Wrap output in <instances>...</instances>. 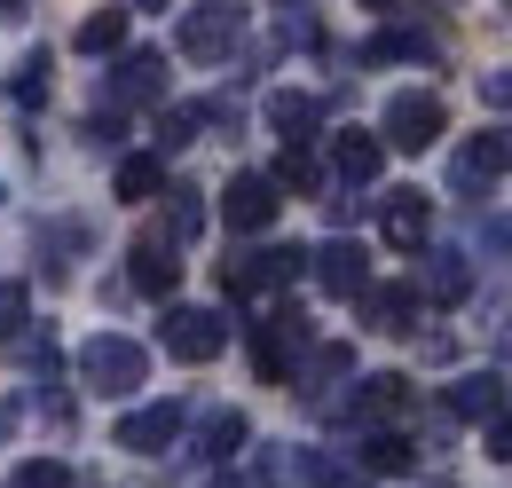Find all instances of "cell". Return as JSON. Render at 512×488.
Segmentation results:
<instances>
[{"mask_svg": "<svg viewBox=\"0 0 512 488\" xmlns=\"http://www.w3.org/2000/svg\"><path fill=\"white\" fill-rule=\"evenodd\" d=\"M142 378H150V355H142L134 339H111V331H103V339L79 347V386H87V394H134Z\"/></svg>", "mask_w": 512, "mask_h": 488, "instance_id": "cell-1", "label": "cell"}, {"mask_svg": "<svg viewBox=\"0 0 512 488\" xmlns=\"http://www.w3.org/2000/svg\"><path fill=\"white\" fill-rule=\"evenodd\" d=\"M158 339H166L174 363H213V355L229 347V315H221V307H174Z\"/></svg>", "mask_w": 512, "mask_h": 488, "instance_id": "cell-2", "label": "cell"}, {"mask_svg": "<svg viewBox=\"0 0 512 488\" xmlns=\"http://www.w3.org/2000/svg\"><path fill=\"white\" fill-rule=\"evenodd\" d=\"M237 32H245V8H237V0H197L190 16H182V56L213 63V56L237 48Z\"/></svg>", "mask_w": 512, "mask_h": 488, "instance_id": "cell-3", "label": "cell"}, {"mask_svg": "<svg viewBox=\"0 0 512 488\" xmlns=\"http://www.w3.org/2000/svg\"><path fill=\"white\" fill-rule=\"evenodd\" d=\"M442 126H449V111L434 103V95H418V87L386 103V142H394V150H434Z\"/></svg>", "mask_w": 512, "mask_h": 488, "instance_id": "cell-4", "label": "cell"}, {"mask_svg": "<svg viewBox=\"0 0 512 488\" xmlns=\"http://www.w3.org/2000/svg\"><path fill=\"white\" fill-rule=\"evenodd\" d=\"M308 268V252L300 244H268V252H237L229 260V292H284L292 276Z\"/></svg>", "mask_w": 512, "mask_h": 488, "instance_id": "cell-5", "label": "cell"}, {"mask_svg": "<svg viewBox=\"0 0 512 488\" xmlns=\"http://www.w3.org/2000/svg\"><path fill=\"white\" fill-rule=\"evenodd\" d=\"M292 347H308V315H300V307H276L268 323H253L260 378H292Z\"/></svg>", "mask_w": 512, "mask_h": 488, "instance_id": "cell-6", "label": "cell"}, {"mask_svg": "<svg viewBox=\"0 0 512 488\" xmlns=\"http://www.w3.org/2000/svg\"><path fill=\"white\" fill-rule=\"evenodd\" d=\"M276 205H284V197H276V182H268V174H237V182L221 189V221H229V229H245V237L276 221Z\"/></svg>", "mask_w": 512, "mask_h": 488, "instance_id": "cell-7", "label": "cell"}, {"mask_svg": "<svg viewBox=\"0 0 512 488\" xmlns=\"http://www.w3.org/2000/svg\"><path fill=\"white\" fill-rule=\"evenodd\" d=\"M127 276H134V292L166 300V292L182 284V260H174V244H166V237H134V252H127Z\"/></svg>", "mask_w": 512, "mask_h": 488, "instance_id": "cell-8", "label": "cell"}, {"mask_svg": "<svg viewBox=\"0 0 512 488\" xmlns=\"http://www.w3.org/2000/svg\"><path fill=\"white\" fill-rule=\"evenodd\" d=\"M316 284L331 292V300H355L363 284H371V268H363V244H347V237H331L316 252Z\"/></svg>", "mask_w": 512, "mask_h": 488, "instance_id": "cell-9", "label": "cell"}, {"mask_svg": "<svg viewBox=\"0 0 512 488\" xmlns=\"http://www.w3.org/2000/svg\"><path fill=\"white\" fill-rule=\"evenodd\" d=\"M166 95V56L158 48H134L119 63V79H111V103H158Z\"/></svg>", "mask_w": 512, "mask_h": 488, "instance_id": "cell-10", "label": "cell"}, {"mask_svg": "<svg viewBox=\"0 0 512 488\" xmlns=\"http://www.w3.org/2000/svg\"><path fill=\"white\" fill-rule=\"evenodd\" d=\"M182 433V410L174 402H150V410H134V418H119V449H134V457H150V449H166Z\"/></svg>", "mask_w": 512, "mask_h": 488, "instance_id": "cell-11", "label": "cell"}, {"mask_svg": "<svg viewBox=\"0 0 512 488\" xmlns=\"http://www.w3.org/2000/svg\"><path fill=\"white\" fill-rule=\"evenodd\" d=\"M355 300H363V323H371V331H410V315H418V292H410V284H363Z\"/></svg>", "mask_w": 512, "mask_h": 488, "instance_id": "cell-12", "label": "cell"}, {"mask_svg": "<svg viewBox=\"0 0 512 488\" xmlns=\"http://www.w3.org/2000/svg\"><path fill=\"white\" fill-rule=\"evenodd\" d=\"M449 410H457V418H497V410H505V378H497V370H473V378H457Z\"/></svg>", "mask_w": 512, "mask_h": 488, "instance_id": "cell-13", "label": "cell"}, {"mask_svg": "<svg viewBox=\"0 0 512 488\" xmlns=\"http://www.w3.org/2000/svg\"><path fill=\"white\" fill-rule=\"evenodd\" d=\"M331 158H339V174H347V182H371V174H379V158H386V142H379V134H363V126H347V134L331 142Z\"/></svg>", "mask_w": 512, "mask_h": 488, "instance_id": "cell-14", "label": "cell"}, {"mask_svg": "<svg viewBox=\"0 0 512 488\" xmlns=\"http://www.w3.org/2000/svg\"><path fill=\"white\" fill-rule=\"evenodd\" d=\"M426 221H434V213H426L418 189H402V197L386 205V237H394V244H426Z\"/></svg>", "mask_w": 512, "mask_h": 488, "instance_id": "cell-15", "label": "cell"}, {"mask_svg": "<svg viewBox=\"0 0 512 488\" xmlns=\"http://www.w3.org/2000/svg\"><path fill=\"white\" fill-rule=\"evenodd\" d=\"M237 449H245V418H237V410L205 418V433H197V457H205V465H221V457H237Z\"/></svg>", "mask_w": 512, "mask_h": 488, "instance_id": "cell-16", "label": "cell"}, {"mask_svg": "<svg viewBox=\"0 0 512 488\" xmlns=\"http://www.w3.org/2000/svg\"><path fill=\"white\" fill-rule=\"evenodd\" d=\"M268 126H276L284 142H308V134H316V103H308V95H268Z\"/></svg>", "mask_w": 512, "mask_h": 488, "instance_id": "cell-17", "label": "cell"}, {"mask_svg": "<svg viewBox=\"0 0 512 488\" xmlns=\"http://www.w3.org/2000/svg\"><path fill=\"white\" fill-rule=\"evenodd\" d=\"M127 40V8H95L87 24H79V56H111Z\"/></svg>", "mask_w": 512, "mask_h": 488, "instance_id": "cell-18", "label": "cell"}, {"mask_svg": "<svg viewBox=\"0 0 512 488\" xmlns=\"http://www.w3.org/2000/svg\"><path fill=\"white\" fill-rule=\"evenodd\" d=\"M158 197H166V229L190 244L197 229H205V189H190V182H182V189H158Z\"/></svg>", "mask_w": 512, "mask_h": 488, "instance_id": "cell-19", "label": "cell"}, {"mask_svg": "<svg viewBox=\"0 0 512 488\" xmlns=\"http://www.w3.org/2000/svg\"><path fill=\"white\" fill-rule=\"evenodd\" d=\"M158 189H166V166H158V158H127V166H119V197H127V205L158 197Z\"/></svg>", "mask_w": 512, "mask_h": 488, "instance_id": "cell-20", "label": "cell"}, {"mask_svg": "<svg viewBox=\"0 0 512 488\" xmlns=\"http://www.w3.org/2000/svg\"><path fill=\"white\" fill-rule=\"evenodd\" d=\"M355 457H363L371 473H410V441H402V433H371Z\"/></svg>", "mask_w": 512, "mask_h": 488, "instance_id": "cell-21", "label": "cell"}, {"mask_svg": "<svg viewBox=\"0 0 512 488\" xmlns=\"http://www.w3.org/2000/svg\"><path fill=\"white\" fill-rule=\"evenodd\" d=\"M465 284H473V268H465L457 252H434V268H426V292H434V300H465Z\"/></svg>", "mask_w": 512, "mask_h": 488, "instance_id": "cell-22", "label": "cell"}, {"mask_svg": "<svg viewBox=\"0 0 512 488\" xmlns=\"http://www.w3.org/2000/svg\"><path fill=\"white\" fill-rule=\"evenodd\" d=\"M268 182H276V189H316L323 174H316V158H308V142H292V150L276 158V174H268Z\"/></svg>", "mask_w": 512, "mask_h": 488, "instance_id": "cell-23", "label": "cell"}, {"mask_svg": "<svg viewBox=\"0 0 512 488\" xmlns=\"http://www.w3.org/2000/svg\"><path fill=\"white\" fill-rule=\"evenodd\" d=\"M8 488H71V465H56V457H32V465H16V481Z\"/></svg>", "mask_w": 512, "mask_h": 488, "instance_id": "cell-24", "label": "cell"}, {"mask_svg": "<svg viewBox=\"0 0 512 488\" xmlns=\"http://www.w3.org/2000/svg\"><path fill=\"white\" fill-rule=\"evenodd\" d=\"M8 95H16V103H40V95H48V56H24V63H16Z\"/></svg>", "mask_w": 512, "mask_h": 488, "instance_id": "cell-25", "label": "cell"}, {"mask_svg": "<svg viewBox=\"0 0 512 488\" xmlns=\"http://www.w3.org/2000/svg\"><path fill=\"white\" fill-rule=\"evenodd\" d=\"M197 126H205V111H166V119H158V150H182V142H197Z\"/></svg>", "mask_w": 512, "mask_h": 488, "instance_id": "cell-26", "label": "cell"}, {"mask_svg": "<svg viewBox=\"0 0 512 488\" xmlns=\"http://www.w3.org/2000/svg\"><path fill=\"white\" fill-rule=\"evenodd\" d=\"M24 315H32V292H24V284H0V339H16Z\"/></svg>", "mask_w": 512, "mask_h": 488, "instance_id": "cell-27", "label": "cell"}, {"mask_svg": "<svg viewBox=\"0 0 512 488\" xmlns=\"http://www.w3.org/2000/svg\"><path fill=\"white\" fill-rule=\"evenodd\" d=\"M489 457L512 465V410H497V426H489Z\"/></svg>", "mask_w": 512, "mask_h": 488, "instance_id": "cell-28", "label": "cell"}, {"mask_svg": "<svg viewBox=\"0 0 512 488\" xmlns=\"http://www.w3.org/2000/svg\"><path fill=\"white\" fill-rule=\"evenodd\" d=\"M481 95H489V103H512V71H489V79H481Z\"/></svg>", "mask_w": 512, "mask_h": 488, "instance_id": "cell-29", "label": "cell"}, {"mask_svg": "<svg viewBox=\"0 0 512 488\" xmlns=\"http://www.w3.org/2000/svg\"><path fill=\"white\" fill-rule=\"evenodd\" d=\"M0 441H8V410H0Z\"/></svg>", "mask_w": 512, "mask_h": 488, "instance_id": "cell-30", "label": "cell"}, {"mask_svg": "<svg viewBox=\"0 0 512 488\" xmlns=\"http://www.w3.org/2000/svg\"><path fill=\"white\" fill-rule=\"evenodd\" d=\"M497 237H505V244H512V221H505V229H497Z\"/></svg>", "mask_w": 512, "mask_h": 488, "instance_id": "cell-31", "label": "cell"}, {"mask_svg": "<svg viewBox=\"0 0 512 488\" xmlns=\"http://www.w3.org/2000/svg\"><path fill=\"white\" fill-rule=\"evenodd\" d=\"M221 488H245V481H221Z\"/></svg>", "mask_w": 512, "mask_h": 488, "instance_id": "cell-32", "label": "cell"}, {"mask_svg": "<svg viewBox=\"0 0 512 488\" xmlns=\"http://www.w3.org/2000/svg\"><path fill=\"white\" fill-rule=\"evenodd\" d=\"M142 8H158V0H142Z\"/></svg>", "mask_w": 512, "mask_h": 488, "instance_id": "cell-33", "label": "cell"}]
</instances>
